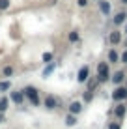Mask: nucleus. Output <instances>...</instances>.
<instances>
[{"label":"nucleus","instance_id":"nucleus-14","mask_svg":"<svg viewBox=\"0 0 127 129\" xmlns=\"http://www.w3.org/2000/svg\"><path fill=\"white\" fill-rule=\"evenodd\" d=\"M67 39H69V43H78L80 41V34H78L77 30H71L69 36H67Z\"/></svg>","mask_w":127,"mask_h":129},{"label":"nucleus","instance_id":"nucleus-9","mask_svg":"<svg viewBox=\"0 0 127 129\" xmlns=\"http://www.w3.org/2000/svg\"><path fill=\"white\" fill-rule=\"evenodd\" d=\"M110 81L114 82L116 86H118V84H121V82L125 81V71H116V73H114V75L110 77Z\"/></svg>","mask_w":127,"mask_h":129},{"label":"nucleus","instance_id":"nucleus-11","mask_svg":"<svg viewBox=\"0 0 127 129\" xmlns=\"http://www.w3.org/2000/svg\"><path fill=\"white\" fill-rule=\"evenodd\" d=\"M99 4V10H101L103 15H108L110 13V2H107V0H97Z\"/></svg>","mask_w":127,"mask_h":129},{"label":"nucleus","instance_id":"nucleus-21","mask_svg":"<svg viewBox=\"0 0 127 129\" xmlns=\"http://www.w3.org/2000/svg\"><path fill=\"white\" fill-rule=\"evenodd\" d=\"M86 82H88V90H92V92H94V90H95V86L99 84L97 79H92V81H86Z\"/></svg>","mask_w":127,"mask_h":129},{"label":"nucleus","instance_id":"nucleus-23","mask_svg":"<svg viewBox=\"0 0 127 129\" xmlns=\"http://www.w3.org/2000/svg\"><path fill=\"white\" fill-rule=\"evenodd\" d=\"M108 129H121V122H112V123H108Z\"/></svg>","mask_w":127,"mask_h":129},{"label":"nucleus","instance_id":"nucleus-32","mask_svg":"<svg viewBox=\"0 0 127 129\" xmlns=\"http://www.w3.org/2000/svg\"><path fill=\"white\" fill-rule=\"evenodd\" d=\"M125 86H127V84H125Z\"/></svg>","mask_w":127,"mask_h":129},{"label":"nucleus","instance_id":"nucleus-30","mask_svg":"<svg viewBox=\"0 0 127 129\" xmlns=\"http://www.w3.org/2000/svg\"><path fill=\"white\" fill-rule=\"evenodd\" d=\"M123 45H125V47H127V39H125V41H123Z\"/></svg>","mask_w":127,"mask_h":129},{"label":"nucleus","instance_id":"nucleus-4","mask_svg":"<svg viewBox=\"0 0 127 129\" xmlns=\"http://www.w3.org/2000/svg\"><path fill=\"white\" fill-rule=\"evenodd\" d=\"M121 38H123V32H120V30H112V32L108 34V43H110L112 47H116V45L121 43Z\"/></svg>","mask_w":127,"mask_h":129},{"label":"nucleus","instance_id":"nucleus-31","mask_svg":"<svg viewBox=\"0 0 127 129\" xmlns=\"http://www.w3.org/2000/svg\"><path fill=\"white\" fill-rule=\"evenodd\" d=\"M94 2H97V0H94Z\"/></svg>","mask_w":127,"mask_h":129},{"label":"nucleus","instance_id":"nucleus-3","mask_svg":"<svg viewBox=\"0 0 127 129\" xmlns=\"http://www.w3.org/2000/svg\"><path fill=\"white\" fill-rule=\"evenodd\" d=\"M112 99L116 101V103H120V101H125L127 99V86H121V84H118L114 88V92H112Z\"/></svg>","mask_w":127,"mask_h":129},{"label":"nucleus","instance_id":"nucleus-25","mask_svg":"<svg viewBox=\"0 0 127 129\" xmlns=\"http://www.w3.org/2000/svg\"><path fill=\"white\" fill-rule=\"evenodd\" d=\"M120 62H121V64H127V51H123V52H121V56H120Z\"/></svg>","mask_w":127,"mask_h":129},{"label":"nucleus","instance_id":"nucleus-6","mask_svg":"<svg viewBox=\"0 0 127 129\" xmlns=\"http://www.w3.org/2000/svg\"><path fill=\"white\" fill-rule=\"evenodd\" d=\"M43 105H45L47 110H54L56 107H58V97L56 95H47L45 99H43Z\"/></svg>","mask_w":127,"mask_h":129},{"label":"nucleus","instance_id":"nucleus-24","mask_svg":"<svg viewBox=\"0 0 127 129\" xmlns=\"http://www.w3.org/2000/svg\"><path fill=\"white\" fill-rule=\"evenodd\" d=\"M88 2H90V0H77L78 8H86V6H88Z\"/></svg>","mask_w":127,"mask_h":129},{"label":"nucleus","instance_id":"nucleus-29","mask_svg":"<svg viewBox=\"0 0 127 129\" xmlns=\"http://www.w3.org/2000/svg\"><path fill=\"white\" fill-rule=\"evenodd\" d=\"M120 2H121V4H123V6H127V0H120Z\"/></svg>","mask_w":127,"mask_h":129},{"label":"nucleus","instance_id":"nucleus-1","mask_svg":"<svg viewBox=\"0 0 127 129\" xmlns=\"http://www.w3.org/2000/svg\"><path fill=\"white\" fill-rule=\"evenodd\" d=\"M95 79L99 81V84L110 81V68H108V62H99L97 64V75Z\"/></svg>","mask_w":127,"mask_h":129},{"label":"nucleus","instance_id":"nucleus-7","mask_svg":"<svg viewBox=\"0 0 127 129\" xmlns=\"http://www.w3.org/2000/svg\"><path fill=\"white\" fill-rule=\"evenodd\" d=\"M127 23V11H118L114 17H112V24L114 26H121Z\"/></svg>","mask_w":127,"mask_h":129},{"label":"nucleus","instance_id":"nucleus-2","mask_svg":"<svg viewBox=\"0 0 127 129\" xmlns=\"http://www.w3.org/2000/svg\"><path fill=\"white\" fill-rule=\"evenodd\" d=\"M23 94L24 97H28V101L32 103L34 107H37L39 105V90L37 88H34V86H26L24 90H23Z\"/></svg>","mask_w":127,"mask_h":129},{"label":"nucleus","instance_id":"nucleus-15","mask_svg":"<svg viewBox=\"0 0 127 129\" xmlns=\"http://www.w3.org/2000/svg\"><path fill=\"white\" fill-rule=\"evenodd\" d=\"M65 125H67V127L77 125V114H71V112H69V114H67V118H65Z\"/></svg>","mask_w":127,"mask_h":129},{"label":"nucleus","instance_id":"nucleus-16","mask_svg":"<svg viewBox=\"0 0 127 129\" xmlns=\"http://www.w3.org/2000/svg\"><path fill=\"white\" fill-rule=\"evenodd\" d=\"M13 66H4V69H2V77H11L13 75Z\"/></svg>","mask_w":127,"mask_h":129},{"label":"nucleus","instance_id":"nucleus-28","mask_svg":"<svg viewBox=\"0 0 127 129\" xmlns=\"http://www.w3.org/2000/svg\"><path fill=\"white\" fill-rule=\"evenodd\" d=\"M123 34L127 36V23H125V26H123Z\"/></svg>","mask_w":127,"mask_h":129},{"label":"nucleus","instance_id":"nucleus-17","mask_svg":"<svg viewBox=\"0 0 127 129\" xmlns=\"http://www.w3.org/2000/svg\"><path fill=\"white\" fill-rule=\"evenodd\" d=\"M8 105H10V99H8V97H2V99H0V112H6Z\"/></svg>","mask_w":127,"mask_h":129},{"label":"nucleus","instance_id":"nucleus-13","mask_svg":"<svg viewBox=\"0 0 127 129\" xmlns=\"http://www.w3.org/2000/svg\"><path fill=\"white\" fill-rule=\"evenodd\" d=\"M80 110H82V103L80 101H73V103L69 105V112L71 114H78Z\"/></svg>","mask_w":127,"mask_h":129},{"label":"nucleus","instance_id":"nucleus-10","mask_svg":"<svg viewBox=\"0 0 127 129\" xmlns=\"http://www.w3.org/2000/svg\"><path fill=\"white\" fill-rule=\"evenodd\" d=\"M125 110H127V107L123 105V101H120V105H118V107H116V109H114V110H112V112H114V114H116V118H118V120H121V118H123V116H125Z\"/></svg>","mask_w":127,"mask_h":129},{"label":"nucleus","instance_id":"nucleus-12","mask_svg":"<svg viewBox=\"0 0 127 129\" xmlns=\"http://www.w3.org/2000/svg\"><path fill=\"white\" fill-rule=\"evenodd\" d=\"M120 62V54H118L116 49H110L108 51V64H118Z\"/></svg>","mask_w":127,"mask_h":129},{"label":"nucleus","instance_id":"nucleus-20","mask_svg":"<svg viewBox=\"0 0 127 129\" xmlns=\"http://www.w3.org/2000/svg\"><path fill=\"white\" fill-rule=\"evenodd\" d=\"M52 58H54V56H52V52H43V56H41V60L45 62V64H51Z\"/></svg>","mask_w":127,"mask_h":129},{"label":"nucleus","instance_id":"nucleus-19","mask_svg":"<svg viewBox=\"0 0 127 129\" xmlns=\"http://www.w3.org/2000/svg\"><path fill=\"white\" fill-rule=\"evenodd\" d=\"M11 88V82L10 81H0V92H6Z\"/></svg>","mask_w":127,"mask_h":129},{"label":"nucleus","instance_id":"nucleus-27","mask_svg":"<svg viewBox=\"0 0 127 129\" xmlns=\"http://www.w3.org/2000/svg\"><path fill=\"white\" fill-rule=\"evenodd\" d=\"M4 120H6V118H4V112H0V123H2Z\"/></svg>","mask_w":127,"mask_h":129},{"label":"nucleus","instance_id":"nucleus-22","mask_svg":"<svg viewBox=\"0 0 127 129\" xmlns=\"http://www.w3.org/2000/svg\"><path fill=\"white\" fill-rule=\"evenodd\" d=\"M10 0H0V10H8V8H10Z\"/></svg>","mask_w":127,"mask_h":129},{"label":"nucleus","instance_id":"nucleus-8","mask_svg":"<svg viewBox=\"0 0 127 129\" xmlns=\"http://www.w3.org/2000/svg\"><path fill=\"white\" fill-rule=\"evenodd\" d=\"M10 99L13 101V103L21 105L24 101V94H23V92H10Z\"/></svg>","mask_w":127,"mask_h":129},{"label":"nucleus","instance_id":"nucleus-5","mask_svg":"<svg viewBox=\"0 0 127 129\" xmlns=\"http://www.w3.org/2000/svg\"><path fill=\"white\" fill-rule=\"evenodd\" d=\"M88 79H90V68L88 66H82V68L78 69V73H77V81L80 84H84Z\"/></svg>","mask_w":127,"mask_h":129},{"label":"nucleus","instance_id":"nucleus-26","mask_svg":"<svg viewBox=\"0 0 127 129\" xmlns=\"http://www.w3.org/2000/svg\"><path fill=\"white\" fill-rule=\"evenodd\" d=\"M92 95H94V92H92V90H88V92L84 94V101H90V99H92Z\"/></svg>","mask_w":127,"mask_h":129},{"label":"nucleus","instance_id":"nucleus-18","mask_svg":"<svg viewBox=\"0 0 127 129\" xmlns=\"http://www.w3.org/2000/svg\"><path fill=\"white\" fill-rule=\"evenodd\" d=\"M52 71H54V62H51V64L47 66L45 69H43V77H49V75L52 73Z\"/></svg>","mask_w":127,"mask_h":129}]
</instances>
